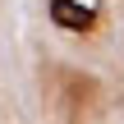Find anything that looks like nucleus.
I'll use <instances>...</instances> for the list:
<instances>
[{"label":"nucleus","instance_id":"obj_1","mask_svg":"<svg viewBox=\"0 0 124 124\" xmlns=\"http://www.w3.org/2000/svg\"><path fill=\"white\" fill-rule=\"evenodd\" d=\"M51 23L69 28V32H92L97 28V9L78 5V0H51Z\"/></svg>","mask_w":124,"mask_h":124}]
</instances>
